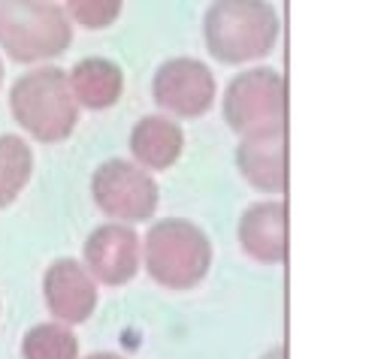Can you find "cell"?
Listing matches in <instances>:
<instances>
[{
    "mask_svg": "<svg viewBox=\"0 0 387 359\" xmlns=\"http://www.w3.org/2000/svg\"><path fill=\"white\" fill-rule=\"evenodd\" d=\"M143 263V238L122 220L100 224L85 238V269L103 287H122L133 281Z\"/></svg>",
    "mask_w": 387,
    "mask_h": 359,
    "instance_id": "8",
    "label": "cell"
},
{
    "mask_svg": "<svg viewBox=\"0 0 387 359\" xmlns=\"http://www.w3.org/2000/svg\"><path fill=\"white\" fill-rule=\"evenodd\" d=\"M34 176V151L22 136H0V211L13 206Z\"/></svg>",
    "mask_w": 387,
    "mask_h": 359,
    "instance_id": "14",
    "label": "cell"
},
{
    "mask_svg": "<svg viewBox=\"0 0 387 359\" xmlns=\"http://www.w3.org/2000/svg\"><path fill=\"white\" fill-rule=\"evenodd\" d=\"M279 13L266 0H212L203 15L209 54L230 67L266 58L279 43Z\"/></svg>",
    "mask_w": 387,
    "mask_h": 359,
    "instance_id": "1",
    "label": "cell"
},
{
    "mask_svg": "<svg viewBox=\"0 0 387 359\" xmlns=\"http://www.w3.org/2000/svg\"><path fill=\"white\" fill-rule=\"evenodd\" d=\"M85 359H124V356H118V353H109V351H103V353H91V356H85Z\"/></svg>",
    "mask_w": 387,
    "mask_h": 359,
    "instance_id": "17",
    "label": "cell"
},
{
    "mask_svg": "<svg viewBox=\"0 0 387 359\" xmlns=\"http://www.w3.org/2000/svg\"><path fill=\"white\" fill-rule=\"evenodd\" d=\"M239 247L254 263L279 266L288 257V208L282 199L254 202L239 217Z\"/></svg>",
    "mask_w": 387,
    "mask_h": 359,
    "instance_id": "10",
    "label": "cell"
},
{
    "mask_svg": "<svg viewBox=\"0 0 387 359\" xmlns=\"http://www.w3.org/2000/svg\"><path fill=\"white\" fill-rule=\"evenodd\" d=\"M67 82L76 103L91 112L112 109L124 94V70L109 58H82L67 72Z\"/></svg>",
    "mask_w": 387,
    "mask_h": 359,
    "instance_id": "12",
    "label": "cell"
},
{
    "mask_svg": "<svg viewBox=\"0 0 387 359\" xmlns=\"http://www.w3.org/2000/svg\"><path fill=\"white\" fill-rule=\"evenodd\" d=\"M9 112L31 139L43 145L70 139L79 124V103L70 91L67 72L58 67L24 72L9 91Z\"/></svg>",
    "mask_w": 387,
    "mask_h": 359,
    "instance_id": "2",
    "label": "cell"
},
{
    "mask_svg": "<svg viewBox=\"0 0 387 359\" xmlns=\"http://www.w3.org/2000/svg\"><path fill=\"white\" fill-rule=\"evenodd\" d=\"M236 169L251 188L263 193H282L284 184H288L284 136L242 139V145L236 148Z\"/></svg>",
    "mask_w": 387,
    "mask_h": 359,
    "instance_id": "13",
    "label": "cell"
},
{
    "mask_svg": "<svg viewBox=\"0 0 387 359\" xmlns=\"http://www.w3.org/2000/svg\"><path fill=\"white\" fill-rule=\"evenodd\" d=\"M22 359H79V342L67 323H36L22 338Z\"/></svg>",
    "mask_w": 387,
    "mask_h": 359,
    "instance_id": "15",
    "label": "cell"
},
{
    "mask_svg": "<svg viewBox=\"0 0 387 359\" xmlns=\"http://www.w3.org/2000/svg\"><path fill=\"white\" fill-rule=\"evenodd\" d=\"M73 24L52 0H0V49L15 63H40L64 54Z\"/></svg>",
    "mask_w": 387,
    "mask_h": 359,
    "instance_id": "4",
    "label": "cell"
},
{
    "mask_svg": "<svg viewBox=\"0 0 387 359\" xmlns=\"http://www.w3.org/2000/svg\"><path fill=\"white\" fill-rule=\"evenodd\" d=\"M143 263L154 284L167 290H191L209 275L212 242L191 220L163 217L143 238Z\"/></svg>",
    "mask_w": 387,
    "mask_h": 359,
    "instance_id": "3",
    "label": "cell"
},
{
    "mask_svg": "<svg viewBox=\"0 0 387 359\" xmlns=\"http://www.w3.org/2000/svg\"><path fill=\"white\" fill-rule=\"evenodd\" d=\"M215 76L197 58L163 61L152 79V97L163 112L176 118H203L215 106Z\"/></svg>",
    "mask_w": 387,
    "mask_h": 359,
    "instance_id": "7",
    "label": "cell"
},
{
    "mask_svg": "<svg viewBox=\"0 0 387 359\" xmlns=\"http://www.w3.org/2000/svg\"><path fill=\"white\" fill-rule=\"evenodd\" d=\"M284 76L270 67L245 70L224 91V121L242 139L284 136Z\"/></svg>",
    "mask_w": 387,
    "mask_h": 359,
    "instance_id": "5",
    "label": "cell"
},
{
    "mask_svg": "<svg viewBox=\"0 0 387 359\" xmlns=\"http://www.w3.org/2000/svg\"><path fill=\"white\" fill-rule=\"evenodd\" d=\"M43 296L58 323L79 326L97 308V281L73 257H61L43 275Z\"/></svg>",
    "mask_w": 387,
    "mask_h": 359,
    "instance_id": "9",
    "label": "cell"
},
{
    "mask_svg": "<svg viewBox=\"0 0 387 359\" xmlns=\"http://www.w3.org/2000/svg\"><path fill=\"white\" fill-rule=\"evenodd\" d=\"M185 151V133L167 115H145L131 130V154L143 169H170Z\"/></svg>",
    "mask_w": 387,
    "mask_h": 359,
    "instance_id": "11",
    "label": "cell"
},
{
    "mask_svg": "<svg viewBox=\"0 0 387 359\" xmlns=\"http://www.w3.org/2000/svg\"><path fill=\"white\" fill-rule=\"evenodd\" d=\"M124 0H67V18L85 31H106L118 22Z\"/></svg>",
    "mask_w": 387,
    "mask_h": 359,
    "instance_id": "16",
    "label": "cell"
},
{
    "mask_svg": "<svg viewBox=\"0 0 387 359\" xmlns=\"http://www.w3.org/2000/svg\"><path fill=\"white\" fill-rule=\"evenodd\" d=\"M0 85H3V61H0Z\"/></svg>",
    "mask_w": 387,
    "mask_h": 359,
    "instance_id": "19",
    "label": "cell"
},
{
    "mask_svg": "<svg viewBox=\"0 0 387 359\" xmlns=\"http://www.w3.org/2000/svg\"><path fill=\"white\" fill-rule=\"evenodd\" d=\"M263 359H284V347H275L272 353H266Z\"/></svg>",
    "mask_w": 387,
    "mask_h": 359,
    "instance_id": "18",
    "label": "cell"
},
{
    "mask_svg": "<svg viewBox=\"0 0 387 359\" xmlns=\"http://www.w3.org/2000/svg\"><path fill=\"white\" fill-rule=\"evenodd\" d=\"M91 197L106 217L122 224H143L158 211L161 188L140 163L112 158L100 163L91 176Z\"/></svg>",
    "mask_w": 387,
    "mask_h": 359,
    "instance_id": "6",
    "label": "cell"
}]
</instances>
